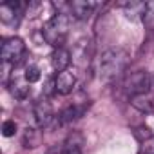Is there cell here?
I'll list each match as a JSON object with an SVG mask.
<instances>
[{"mask_svg":"<svg viewBox=\"0 0 154 154\" xmlns=\"http://www.w3.org/2000/svg\"><path fill=\"white\" fill-rule=\"evenodd\" d=\"M96 8H98V4H94V2L72 0V2L67 4V15H72V18H78V20H87Z\"/></svg>","mask_w":154,"mask_h":154,"instance_id":"obj_8","label":"cell"},{"mask_svg":"<svg viewBox=\"0 0 154 154\" xmlns=\"http://www.w3.org/2000/svg\"><path fill=\"white\" fill-rule=\"evenodd\" d=\"M42 141V134L40 131L33 129V127H26L24 131V136H22V145L24 149H36Z\"/></svg>","mask_w":154,"mask_h":154,"instance_id":"obj_15","label":"cell"},{"mask_svg":"<svg viewBox=\"0 0 154 154\" xmlns=\"http://www.w3.org/2000/svg\"><path fill=\"white\" fill-rule=\"evenodd\" d=\"M118 8H122L131 20H136L140 17L143 18L145 9H147V2H134V0H131V2H120Z\"/></svg>","mask_w":154,"mask_h":154,"instance_id":"obj_14","label":"cell"},{"mask_svg":"<svg viewBox=\"0 0 154 154\" xmlns=\"http://www.w3.org/2000/svg\"><path fill=\"white\" fill-rule=\"evenodd\" d=\"M141 20H143L145 27L154 29V2H147V9H145V15Z\"/></svg>","mask_w":154,"mask_h":154,"instance_id":"obj_17","label":"cell"},{"mask_svg":"<svg viewBox=\"0 0 154 154\" xmlns=\"http://www.w3.org/2000/svg\"><path fill=\"white\" fill-rule=\"evenodd\" d=\"M33 114H35V120H36V125L40 129H45L47 125H51L53 118H54V109H53V103L49 102V98H40L35 107H33Z\"/></svg>","mask_w":154,"mask_h":154,"instance_id":"obj_5","label":"cell"},{"mask_svg":"<svg viewBox=\"0 0 154 154\" xmlns=\"http://www.w3.org/2000/svg\"><path fill=\"white\" fill-rule=\"evenodd\" d=\"M89 105H91V103H89V100H87V102H84V103H72V105L65 107V109L56 116L58 125H69V123L76 122L78 118H82L84 112L89 109Z\"/></svg>","mask_w":154,"mask_h":154,"instance_id":"obj_7","label":"cell"},{"mask_svg":"<svg viewBox=\"0 0 154 154\" xmlns=\"http://www.w3.org/2000/svg\"><path fill=\"white\" fill-rule=\"evenodd\" d=\"M24 6L18 2H4L0 6V20L6 26H18L20 18H22V11Z\"/></svg>","mask_w":154,"mask_h":154,"instance_id":"obj_6","label":"cell"},{"mask_svg":"<svg viewBox=\"0 0 154 154\" xmlns=\"http://www.w3.org/2000/svg\"><path fill=\"white\" fill-rule=\"evenodd\" d=\"M24 78L27 84H35L42 78V71L38 65H26L24 67Z\"/></svg>","mask_w":154,"mask_h":154,"instance_id":"obj_16","label":"cell"},{"mask_svg":"<svg viewBox=\"0 0 154 154\" xmlns=\"http://www.w3.org/2000/svg\"><path fill=\"white\" fill-rule=\"evenodd\" d=\"M71 22H72V17L67 15V13H54L42 27V36L44 40L53 45L54 49L58 47H63L65 44V38L69 35V29H71Z\"/></svg>","mask_w":154,"mask_h":154,"instance_id":"obj_2","label":"cell"},{"mask_svg":"<svg viewBox=\"0 0 154 154\" xmlns=\"http://www.w3.org/2000/svg\"><path fill=\"white\" fill-rule=\"evenodd\" d=\"M150 87H154V80L150 78V74L147 71L132 72L131 76H127L123 80V91L131 96L150 93Z\"/></svg>","mask_w":154,"mask_h":154,"instance_id":"obj_4","label":"cell"},{"mask_svg":"<svg viewBox=\"0 0 154 154\" xmlns=\"http://www.w3.org/2000/svg\"><path fill=\"white\" fill-rule=\"evenodd\" d=\"M74 85H76V76H74V72H71V71L56 72V76H54V91H56V94L67 96V94L72 93Z\"/></svg>","mask_w":154,"mask_h":154,"instance_id":"obj_10","label":"cell"},{"mask_svg":"<svg viewBox=\"0 0 154 154\" xmlns=\"http://www.w3.org/2000/svg\"><path fill=\"white\" fill-rule=\"evenodd\" d=\"M129 54L120 47H112L102 53L98 62V76L103 82H112L127 69Z\"/></svg>","mask_w":154,"mask_h":154,"instance_id":"obj_1","label":"cell"},{"mask_svg":"<svg viewBox=\"0 0 154 154\" xmlns=\"http://www.w3.org/2000/svg\"><path fill=\"white\" fill-rule=\"evenodd\" d=\"M145 154H154V145H150V140L145 141Z\"/></svg>","mask_w":154,"mask_h":154,"instance_id":"obj_20","label":"cell"},{"mask_svg":"<svg viewBox=\"0 0 154 154\" xmlns=\"http://www.w3.org/2000/svg\"><path fill=\"white\" fill-rule=\"evenodd\" d=\"M72 62V54L69 49L65 47H58L53 51L51 54V63H53V69L56 72H63V71H69V65Z\"/></svg>","mask_w":154,"mask_h":154,"instance_id":"obj_12","label":"cell"},{"mask_svg":"<svg viewBox=\"0 0 154 154\" xmlns=\"http://www.w3.org/2000/svg\"><path fill=\"white\" fill-rule=\"evenodd\" d=\"M60 154H82V150H80V147H76V145H67Z\"/></svg>","mask_w":154,"mask_h":154,"instance_id":"obj_19","label":"cell"},{"mask_svg":"<svg viewBox=\"0 0 154 154\" xmlns=\"http://www.w3.org/2000/svg\"><path fill=\"white\" fill-rule=\"evenodd\" d=\"M2 134H4L6 138L15 136V134H17V122H15V120H6V122L2 123Z\"/></svg>","mask_w":154,"mask_h":154,"instance_id":"obj_18","label":"cell"},{"mask_svg":"<svg viewBox=\"0 0 154 154\" xmlns=\"http://www.w3.org/2000/svg\"><path fill=\"white\" fill-rule=\"evenodd\" d=\"M9 93H11L17 100H27L29 94H31V84L26 82L24 74H22V76H17L15 71H13L11 82H9Z\"/></svg>","mask_w":154,"mask_h":154,"instance_id":"obj_11","label":"cell"},{"mask_svg":"<svg viewBox=\"0 0 154 154\" xmlns=\"http://www.w3.org/2000/svg\"><path fill=\"white\" fill-rule=\"evenodd\" d=\"M91 53H93L91 40L89 38H82V40L76 42V45H74V49L71 53L72 54V62H76L80 67H85L91 62Z\"/></svg>","mask_w":154,"mask_h":154,"instance_id":"obj_9","label":"cell"},{"mask_svg":"<svg viewBox=\"0 0 154 154\" xmlns=\"http://www.w3.org/2000/svg\"><path fill=\"white\" fill-rule=\"evenodd\" d=\"M0 56H2L4 65H11L15 69L18 65H22L26 62V56H27V49H26L24 40L18 36L4 38L2 47H0Z\"/></svg>","mask_w":154,"mask_h":154,"instance_id":"obj_3","label":"cell"},{"mask_svg":"<svg viewBox=\"0 0 154 154\" xmlns=\"http://www.w3.org/2000/svg\"><path fill=\"white\" fill-rule=\"evenodd\" d=\"M131 105H132L136 111L143 112V114H152V112H154V98L150 96V93L131 96Z\"/></svg>","mask_w":154,"mask_h":154,"instance_id":"obj_13","label":"cell"}]
</instances>
